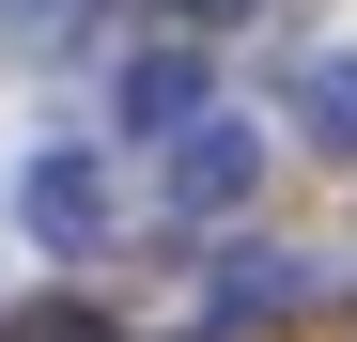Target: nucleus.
<instances>
[{
  "label": "nucleus",
  "instance_id": "obj_1",
  "mask_svg": "<svg viewBox=\"0 0 357 342\" xmlns=\"http://www.w3.org/2000/svg\"><path fill=\"white\" fill-rule=\"evenodd\" d=\"M155 187H171V218H233V202L264 187V125H187Z\"/></svg>",
  "mask_w": 357,
  "mask_h": 342
},
{
  "label": "nucleus",
  "instance_id": "obj_2",
  "mask_svg": "<svg viewBox=\"0 0 357 342\" xmlns=\"http://www.w3.org/2000/svg\"><path fill=\"white\" fill-rule=\"evenodd\" d=\"M16 218H31V249H109V156H31Z\"/></svg>",
  "mask_w": 357,
  "mask_h": 342
},
{
  "label": "nucleus",
  "instance_id": "obj_3",
  "mask_svg": "<svg viewBox=\"0 0 357 342\" xmlns=\"http://www.w3.org/2000/svg\"><path fill=\"white\" fill-rule=\"evenodd\" d=\"M311 296H326L311 249H233V265H218V327H295Z\"/></svg>",
  "mask_w": 357,
  "mask_h": 342
},
{
  "label": "nucleus",
  "instance_id": "obj_4",
  "mask_svg": "<svg viewBox=\"0 0 357 342\" xmlns=\"http://www.w3.org/2000/svg\"><path fill=\"white\" fill-rule=\"evenodd\" d=\"M125 125H140V140L218 125V109H202V47H140V63H125Z\"/></svg>",
  "mask_w": 357,
  "mask_h": 342
},
{
  "label": "nucleus",
  "instance_id": "obj_5",
  "mask_svg": "<svg viewBox=\"0 0 357 342\" xmlns=\"http://www.w3.org/2000/svg\"><path fill=\"white\" fill-rule=\"evenodd\" d=\"M295 125H311V156H357V47H326L295 78Z\"/></svg>",
  "mask_w": 357,
  "mask_h": 342
},
{
  "label": "nucleus",
  "instance_id": "obj_6",
  "mask_svg": "<svg viewBox=\"0 0 357 342\" xmlns=\"http://www.w3.org/2000/svg\"><path fill=\"white\" fill-rule=\"evenodd\" d=\"M16 342H125L109 311H78V296H47V311H16Z\"/></svg>",
  "mask_w": 357,
  "mask_h": 342
},
{
  "label": "nucleus",
  "instance_id": "obj_7",
  "mask_svg": "<svg viewBox=\"0 0 357 342\" xmlns=\"http://www.w3.org/2000/svg\"><path fill=\"white\" fill-rule=\"evenodd\" d=\"M171 16H187V31H233V16H264V0H171Z\"/></svg>",
  "mask_w": 357,
  "mask_h": 342
}]
</instances>
